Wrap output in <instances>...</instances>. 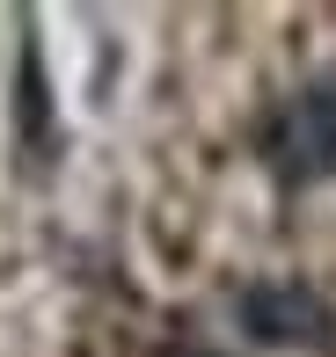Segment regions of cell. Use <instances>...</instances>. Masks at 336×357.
<instances>
[{
    "mask_svg": "<svg viewBox=\"0 0 336 357\" xmlns=\"http://www.w3.org/2000/svg\"><path fill=\"white\" fill-rule=\"evenodd\" d=\"M329 160H336V80H314V88H300L293 102L278 109V124H270V168H278L285 183H307Z\"/></svg>",
    "mask_w": 336,
    "mask_h": 357,
    "instance_id": "1",
    "label": "cell"
},
{
    "mask_svg": "<svg viewBox=\"0 0 336 357\" xmlns=\"http://www.w3.org/2000/svg\"><path fill=\"white\" fill-rule=\"evenodd\" d=\"M242 321H249V335H256V343L300 350V343H322L329 306L314 299L307 284H249V291H242Z\"/></svg>",
    "mask_w": 336,
    "mask_h": 357,
    "instance_id": "2",
    "label": "cell"
}]
</instances>
